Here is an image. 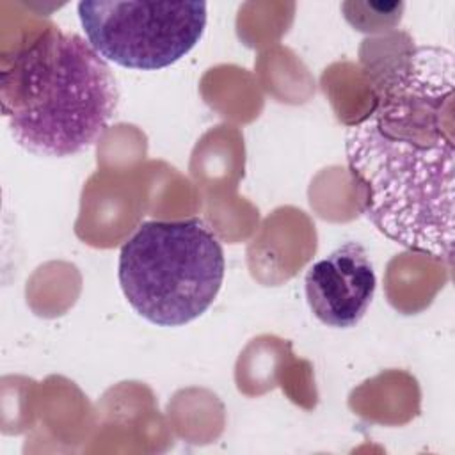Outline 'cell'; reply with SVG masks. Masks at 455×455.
Segmentation results:
<instances>
[{
	"mask_svg": "<svg viewBox=\"0 0 455 455\" xmlns=\"http://www.w3.org/2000/svg\"><path fill=\"white\" fill-rule=\"evenodd\" d=\"M304 284L311 313L323 325L348 329L366 315L377 275L366 249L345 242L309 267Z\"/></svg>",
	"mask_w": 455,
	"mask_h": 455,
	"instance_id": "cell-5",
	"label": "cell"
},
{
	"mask_svg": "<svg viewBox=\"0 0 455 455\" xmlns=\"http://www.w3.org/2000/svg\"><path fill=\"white\" fill-rule=\"evenodd\" d=\"M453 101L451 50L418 46L345 137L368 220L393 242L448 263L455 226Z\"/></svg>",
	"mask_w": 455,
	"mask_h": 455,
	"instance_id": "cell-1",
	"label": "cell"
},
{
	"mask_svg": "<svg viewBox=\"0 0 455 455\" xmlns=\"http://www.w3.org/2000/svg\"><path fill=\"white\" fill-rule=\"evenodd\" d=\"M224 267L222 245L201 219L148 220L121 247L117 277L137 315L180 327L213 304Z\"/></svg>",
	"mask_w": 455,
	"mask_h": 455,
	"instance_id": "cell-3",
	"label": "cell"
},
{
	"mask_svg": "<svg viewBox=\"0 0 455 455\" xmlns=\"http://www.w3.org/2000/svg\"><path fill=\"white\" fill-rule=\"evenodd\" d=\"M117 103L110 66L75 32L48 27L2 57V117L14 142L37 156L66 158L92 148Z\"/></svg>",
	"mask_w": 455,
	"mask_h": 455,
	"instance_id": "cell-2",
	"label": "cell"
},
{
	"mask_svg": "<svg viewBox=\"0 0 455 455\" xmlns=\"http://www.w3.org/2000/svg\"><path fill=\"white\" fill-rule=\"evenodd\" d=\"M78 20L105 60L156 71L183 59L201 41L208 14L206 2L84 0Z\"/></svg>",
	"mask_w": 455,
	"mask_h": 455,
	"instance_id": "cell-4",
	"label": "cell"
}]
</instances>
